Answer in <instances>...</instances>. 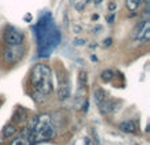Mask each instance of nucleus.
<instances>
[{
    "label": "nucleus",
    "instance_id": "nucleus-4",
    "mask_svg": "<svg viewBox=\"0 0 150 145\" xmlns=\"http://www.w3.org/2000/svg\"><path fill=\"white\" fill-rule=\"evenodd\" d=\"M57 82H58V86H57L58 100H61V102L67 100L71 94V86H70V80H69V77H67V72L63 70L58 71Z\"/></svg>",
    "mask_w": 150,
    "mask_h": 145
},
{
    "label": "nucleus",
    "instance_id": "nucleus-6",
    "mask_svg": "<svg viewBox=\"0 0 150 145\" xmlns=\"http://www.w3.org/2000/svg\"><path fill=\"white\" fill-rule=\"evenodd\" d=\"M133 40L140 44H148L150 40V24L148 20L141 21L133 31Z\"/></svg>",
    "mask_w": 150,
    "mask_h": 145
},
{
    "label": "nucleus",
    "instance_id": "nucleus-11",
    "mask_svg": "<svg viewBox=\"0 0 150 145\" xmlns=\"http://www.w3.org/2000/svg\"><path fill=\"white\" fill-rule=\"evenodd\" d=\"M107 98H108V94H107V91L104 90V88H101V87H96L95 90H93V99H95L96 106L101 104Z\"/></svg>",
    "mask_w": 150,
    "mask_h": 145
},
{
    "label": "nucleus",
    "instance_id": "nucleus-8",
    "mask_svg": "<svg viewBox=\"0 0 150 145\" xmlns=\"http://www.w3.org/2000/svg\"><path fill=\"white\" fill-rule=\"evenodd\" d=\"M119 128L125 133H136L138 131V124L136 120H125L120 123Z\"/></svg>",
    "mask_w": 150,
    "mask_h": 145
},
{
    "label": "nucleus",
    "instance_id": "nucleus-7",
    "mask_svg": "<svg viewBox=\"0 0 150 145\" xmlns=\"http://www.w3.org/2000/svg\"><path fill=\"white\" fill-rule=\"evenodd\" d=\"M98 107H99V111H100V114L104 115V116H107V115H111L113 111H116L119 106H117V102L116 100L107 98L105 100H104L101 104H99Z\"/></svg>",
    "mask_w": 150,
    "mask_h": 145
},
{
    "label": "nucleus",
    "instance_id": "nucleus-3",
    "mask_svg": "<svg viewBox=\"0 0 150 145\" xmlns=\"http://www.w3.org/2000/svg\"><path fill=\"white\" fill-rule=\"evenodd\" d=\"M24 53H25V50H24L23 45H18V46H8V45H4L3 53H1V60L5 65L12 66L15 63H17L25 55Z\"/></svg>",
    "mask_w": 150,
    "mask_h": 145
},
{
    "label": "nucleus",
    "instance_id": "nucleus-16",
    "mask_svg": "<svg viewBox=\"0 0 150 145\" xmlns=\"http://www.w3.org/2000/svg\"><path fill=\"white\" fill-rule=\"evenodd\" d=\"M115 8H116V4H115V3H112V4L109 5V11H113Z\"/></svg>",
    "mask_w": 150,
    "mask_h": 145
},
{
    "label": "nucleus",
    "instance_id": "nucleus-17",
    "mask_svg": "<svg viewBox=\"0 0 150 145\" xmlns=\"http://www.w3.org/2000/svg\"><path fill=\"white\" fill-rule=\"evenodd\" d=\"M1 104H3V100H1V99H0V107H1Z\"/></svg>",
    "mask_w": 150,
    "mask_h": 145
},
{
    "label": "nucleus",
    "instance_id": "nucleus-2",
    "mask_svg": "<svg viewBox=\"0 0 150 145\" xmlns=\"http://www.w3.org/2000/svg\"><path fill=\"white\" fill-rule=\"evenodd\" d=\"M36 32L40 48L44 46V50L40 52V55H49V53L53 50V48L57 46L61 38L57 26L53 25L52 21H47L46 17H42L37 24Z\"/></svg>",
    "mask_w": 150,
    "mask_h": 145
},
{
    "label": "nucleus",
    "instance_id": "nucleus-14",
    "mask_svg": "<svg viewBox=\"0 0 150 145\" xmlns=\"http://www.w3.org/2000/svg\"><path fill=\"white\" fill-rule=\"evenodd\" d=\"M9 145H30V144H29V141H28V136H26L25 131L23 132V135H21V136L13 139V141Z\"/></svg>",
    "mask_w": 150,
    "mask_h": 145
},
{
    "label": "nucleus",
    "instance_id": "nucleus-10",
    "mask_svg": "<svg viewBox=\"0 0 150 145\" xmlns=\"http://www.w3.org/2000/svg\"><path fill=\"white\" fill-rule=\"evenodd\" d=\"M17 132V124L15 123H8L1 131V139H9Z\"/></svg>",
    "mask_w": 150,
    "mask_h": 145
},
{
    "label": "nucleus",
    "instance_id": "nucleus-12",
    "mask_svg": "<svg viewBox=\"0 0 150 145\" xmlns=\"http://www.w3.org/2000/svg\"><path fill=\"white\" fill-rule=\"evenodd\" d=\"M144 1H145V0H125V7H127V9L130 11V12H136V11L142 5Z\"/></svg>",
    "mask_w": 150,
    "mask_h": 145
},
{
    "label": "nucleus",
    "instance_id": "nucleus-15",
    "mask_svg": "<svg viewBox=\"0 0 150 145\" xmlns=\"http://www.w3.org/2000/svg\"><path fill=\"white\" fill-rule=\"evenodd\" d=\"M78 79H79V85H80V87L84 88L86 86H87V80H88L87 71H86V70H80V71H79V77H78Z\"/></svg>",
    "mask_w": 150,
    "mask_h": 145
},
{
    "label": "nucleus",
    "instance_id": "nucleus-1",
    "mask_svg": "<svg viewBox=\"0 0 150 145\" xmlns=\"http://www.w3.org/2000/svg\"><path fill=\"white\" fill-rule=\"evenodd\" d=\"M28 83L32 90L33 100L38 104L44 103L53 92V78L50 66L45 63L34 65L29 72Z\"/></svg>",
    "mask_w": 150,
    "mask_h": 145
},
{
    "label": "nucleus",
    "instance_id": "nucleus-13",
    "mask_svg": "<svg viewBox=\"0 0 150 145\" xmlns=\"http://www.w3.org/2000/svg\"><path fill=\"white\" fill-rule=\"evenodd\" d=\"M113 78H115V72L112 71L111 69H105V70H103L101 71V74H100V79L103 80V82H105V83L112 82Z\"/></svg>",
    "mask_w": 150,
    "mask_h": 145
},
{
    "label": "nucleus",
    "instance_id": "nucleus-5",
    "mask_svg": "<svg viewBox=\"0 0 150 145\" xmlns=\"http://www.w3.org/2000/svg\"><path fill=\"white\" fill-rule=\"evenodd\" d=\"M3 41H4V45H8V46H18L24 44L25 36L13 26H7L3 32Z\"/></svg>",
    "mask_w": 150,
    "mask_h": 145
},
{
    "label": "nucleus",
    "instance_id": "nucleus-9",
    "mask_svg": "<svg viewBox=\"0 0 150 145\" xmlns=\"http://www.w3.org/2000/svg\"><path fill=\"white\" fill-rule=\"evenodd\" d=\"M12 120L15 124H23L28 120V111L23 107H18L16 108V111L13 112V116H12Z\"/></svg>",
    "mask_w": 150,
    "mask_h": 145
}]
</instances>
